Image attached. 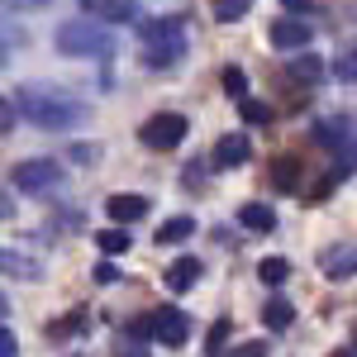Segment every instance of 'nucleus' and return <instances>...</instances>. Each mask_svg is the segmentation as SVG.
<instances>
[{
  "mask_svg": "<svg viewBox=\"0 0 357 357\" xmlns=\"http://www.w3.org/2000/svg\"><path fill=\"white\" fill-rule=\"evenodd\" d=\"M0 276H20V281H43V262L29 252H10L0 248Z\"/></svg>",
  "mask_w": 357,
  "mask_h": 357,
  "instance_id": "9d476101",
  "label": "nucleus"
},
{
  "mask_svg": "<svg viewBox=\"0 0 357 357\" xmlns=\"http://www.w3.org/2000/svg\"><path fill=\"white\" fill-rule=\"evenodd\" d=\"M224 91H229V96H234V100H238V105H243L248 77H243V72H238V67H224Z\"/></svg>",
  "mask_w": 357,
  "mask_h": 357,
  "instance_id": "a878e982",
  "label": "nucleus"
},
{
  "mask_svg": "<svg viewBox=\"0 0 357 357\" xmlns=\"http://www.w3.org/2000/svg\"><path fill=\"white\" fill-rule=\"evenodd\" d=\"M186 57V24L176 15L162 20H143L138 24V62L143 67H172Z\"/></svg>",
  "mask_w": 357,
  "mask_h": 357,
  "instance_id": "f03ea898",
  "label": "nucleus"
},
{
  "mask_svg": "<svg viewBox=\"0 0 357 357\" xmlns=\"http://www.w3.org/2000/svg\"><path fill=\"white\" fill-rule=\"evenodd\" d=\"M333 162H338V167H333V172H329L333 181H343V176H353V172H357V134L348 138V143H343L338 153H333Z\"/></svg>",
  "mask_w": 357,
  "mask_h": 357,
  "instance_id": "6ab92c4d",
  "label": "nucleus"
},
{
  "mask_svg": "<svg viewBox=\"0 0 357 357\" xmlns=\"http://www.w3.org/2000/svg\"><path fill=\"white\" fill-rule=\"evenodd\" d=\"M10 129H15V110L0 100V134H10Z\"/></svg>",
  "mask_w": 357,
  "mask_h": 357,
  "instance_id": "7c9ffc66",
  "label": "nucleus"
},
{
  "mask_svg": "<svg viewBox=\"0 0 357 357\" xmlns=\"http://www.w3.org/2000/svg\"><path fill=\"white\" fill-rule=\"evenodd\" d=\"M238 224L267 234V229H276V215H272V205H243V210H238Z\"/></svg>",
  "mask_w": 357,
  "mask_h": 357,
  "instance_id": "dca6fc26",
  "label": "nucleus"
},
{
  "mask_svg": "<svg viewBox=\"0 0 357 357\" xmlns=\"http://www.w3.org/2000/svg\"><path fill=\"white\" fill-rule=\"evenodd\" d=\"M10 215H15V200H10V191L0 186V220H10Z\"/></svg>",
  "mask_w": 357,
  "mask_h": 357,
  "instance_id": "2f4dec72",
  "label": "nucleus"
},
{
  "mask_svg": "<svg viewBox=\"0 0 357 357\" xmlns=\"http://www.w3.org/2000/svg\"><path fill=\"white\" fill-rule=\"evenodd\" d=\"M267 38H272V48H281V53H305L314 33H310V24H305V20H296V15H281V20H272Z\"/></svg>",
  "mask_w": 357,
  "mask_h": 357,
  "instance_id": "0eeeda50",
  "label": "nucleus"
},
{
  "mask_svg": "<svg viewBox=\"0 0 357 357\" xmlns=\"http://www.w3.org/2000/svg\"><path fill=\"white\" fill-rule=\"evenodd\" d=\"M0 357H20V338L5 329V324H0Z\"/></svg>",
  "mask_w": 357,
  "mask_h": 357,
  "instance_id": "c85d7f7f",
  "label": "nucleus"
},
{
  "mask_svg": "<svg viewBox=\"0 0 357 357\" xmlns=\"http://www.w3.org/2000/svg\"><path fill=\"white\" fill-rule=\"evenodd\" d=\"M238 114H243V124H267V119H272V105H262V100H243Z\"/></svg>",
  "mask_w": 357,
  "mask_h": 357,
  "instance_id": "393cba45",
  "label": "nucleus"
},
{
  "mask_svg": "<svg viewBox=\"0 0 357 357\" xmlns=\"http://www.w3.org/2000/svg\"><path fill=\"white\" fill-rule=\"evenodd\" d=\"M272 181L281 186V191H296V186H301V162H296V158H276Z\"/></svg>",
  "mask_w": 357,
  "mask_h": 357,
  "instance_id": "aec40b11",
  "label": "nucleus"
},
{
  "mask_svg": "<svg viewBox=\"0 0 357 357\" xmlns=\"http://www.w3.org/2000/svg\"><path fill=\"white\" fill-rule=\"evenodd\" d=\"M186 129H191V119L186 114H153L143 129H138V138H143V148H153V153H172V148H181V138H186Z\"/></svg>",
  "mask_w": 357,
  "mask_h": 357,
  "instance_id": "39448f33",
  "label": "nucleus"
},
{
  "mask_svg": "<svg viewBox=\"0 0 357 357\" xmlns=\"http://www.w3.org/2000/svg\"><path fill=\"white\" fill-rule=\"evenodd\" d=\"M210 158H215V167H243L252 158V143H248V134H224Z\"/></svg>",
  "mask_w": 357,
  "mask_h": 357,
  "instance_id": "f8f14e48",
  "label": "nucleus"
},
{
  "mask_svg": "<svg viewBox=\"0 0 357 357\" xmlns=\"http://www.w3.org/2000/svg\"><path fill=\"white\" fill-rule=\"evenodd\" d=\"M148 210H153V200H148V195H134V191H124V195H114V200H110V220H114V229H124V224L143 220Z\"/></svg>",
  "mask_w": 357,
  "mask_h": 357,
  "instance_id": "9b49d317",
  "label": "nucleus"
},
{
  "mask_svg": "<svg viewBox=\"0 0 357 357\" xmlns=\"http://www.w3.org/2000/svg\"><path fill=\"white\" fill-rule=\"evenodd\" d=\"M353 134H357V124L348 119V114H333V119H319V124H314V138H319V143H329L333 153H338Z\"/></svg>",
  "mask_w": 357,
  "mask_h": 357,
  "instance_id": "ddd939ff",
  "label": "nucleus"
},
{
  "mask_svg": "<svg viewBox=\"0 0 357 357\" xmlns=\"http://www.w3.org/2000/svg\"><path fill=\"white\" fill-rule=\"evenodd\" d=\"M191 234H195L191 215H172V220L158 224V238H153V243H181V238H191Z\"/></svg>",
  "mask_w": 357,
  "mask_h": 357,
  "instance_id": "2eb2a0df",
  "label": "nucleus"
},
{
  "mask_svg": "<svg viewBox=\"0 0 357 357\" xmlns=\"http://www.w3.org/2000/svg\"><path fill=\"white\" fill-rule=\"evenodd\" d=\"M262 319H267V329H291V319H296V310H291V305L281 301V296H272V301H267V310H262Z\"/></svg>",
  "mask_w": 357,
  "mask_h": 357,
  "instance_id": "a211bd4d",
  "label": "nucleus"
},
{
  "mask_svg": "<svg viewBox=\"0 0 357 357\" xmlns=\"http://www.w3.org/2000/svg\"><path fill=\"white\" fill-rule=\"evenodd\" d=\"M224 343H229V319H220L215 329H210V338H205V348H210V357L224 353Z\"/></svg>",
  "mask_w": 357,
  "mask_h": 357,
  "instance_id": "bb28decb",
  "label": "nucleus"
},
{
  "mask_svg": "<svg viewBox=\"0 0 357 357\" xmlns=\"http://www.w3.org/2000/svg\"><path fill=\"white\" fill-rule=\"evenodd\" d=\"M62 181H67V172L53 158H29V162L15 167V186L29 195H53V191H62Z\"/></svg>",
  "mask_w": 357,
  "mask_h": 357,
  "instance_id": "20e7f679",
  "label": "nucleus"
},
{
  "mask_svg": "<svg viewBox=\"0 0 357 357\" xmlns=\"http://www.w3.org/2000/svg\"><path fill=\"white\" fill-rule=\"evenodd\" d=\"M286 10H291V15H296V20H305V15H314V10H319V5H310V0H286Z\"/></svg>",
  "mask_w": 357,
  "mask_h": 357,
  "instance_id": "c756f323",
  "label": "nucleus"
},
{
  "mask_svg": "<svg viewBox=\"0 0 357 357\" xmlns=\"http://www.w3.org/2000/svg\"><path fill=\"white\" fill-rule=\"evenodd\" d=\"M195 276H200V257H176L172 267H167V291H191L195 286Z\"/></svg>",
  "mask_w": 357,
  "mask_h": 357,
  "instance_id": "4468645a",
  "label": "nucleus"
},
{
  "mask_svg": "<svg viewBox=\"0 0 357 357\" xmlns=\"http://www.w3.org/2000/svg\"><path fill=\"white\" fill-rule=\"evenodd\" d=\"M86 20H96V24H134L138 20V0H86L82 5Z\"/></svg>",
  "mask_w": 357,
  "mask_h": 357,
  "instance_id": "6e6552de",
  "label": "nucleus"
},
{
  "mask_svg": "<svg viewBox=\"0 0 357 357\" xmlns=\"http://www.w3.org/2000/svg\"><path fill=\"white\" fill-rule=\"evenodd\" d=\"M148 333H153L162 348H181V343L191 338V319H186L181 310H153V314H148Z\"/></svg>",
  "mask_w": 357,
  "mask_h": 357,
  "instance_id": "423d86ee",
  "label": "nucleus"
},
{
  "mask_svg": "<svg viewBox=\"0 0 357 357\" xmlns=\"http://www.w3.org/2000/svg\"><path fill=\"white\" fill-rule=\"evenodd\" d=\"M96 281H100V286H114V281H119V267H114V262H105V257H100V262H96Z\"/></svg>",
  "mask_w": 357,
  "mask_h": 357,
  "instance_id": "cd10ccee",
  "label": "nucleus"
},
{
  "mask_svg": "<svg viewBox=\"0 0 357 357\" xmlns=\"http://www.w3.org/2000/svg\"><path fill=\"white\" fill-rule=\"evenodd\" d=\"M0 314H10V301H5V291H0Z\"/></svg>",
  "mask_w": 357,
  "mask_h": 357,
  "instance_id": "72a5a7b5",
  "label": "nucleus"
},
{
  "mask_svg": "<svg viewBox=\"0 0 357 357\" xmlns=\"http://www.w3.org/2000/svg\"><path fill=\"white\" fill-rule=\"evenodd\" d=\"M96 243H100V252H124V248H129V234H124V229H100V238H96Z\"/></svg>",
  "mask_w": 357,
  "mask_h": 357,
  "instance_id": "b1692460",
  "label": "nucleus"
},
{
  "mask_svg": "<svg viewBox=\"0 0 357 357\" xmlns=\"http://www.w3.org/2000/svg\"><path fill=\"white\" fill-rule=\"evenodd\" d=\"M319 77H324V62H319V57L301 53L296 62H291V82H301V86H314Z\"/></svg>",
  "mask_w": 357,
  "mask_h": 357,
  "instance_id": "f3484780",
  "label": "nucleus"
},
{
  "mask_svg": "<svg viewBox=\"0 0 357 357\" xmlns=\"http://www.w3.org/2000/svg\"><path fill=\"white\" fill-rule=\"evenodd\" d=\"M5 62H10V48H5V38H0V67H5Z\"/></svg>",
  "mask_w": 357,
  "mask_h": 357,
  "instance_id": "473e14b6",
  "label": "nucleus"
},
{
  "mask_svg": "<svg viewBox=\"0 0 357 357\" xmlns=\"http://www.w3.org/2000/svg\"><path fill=\"white\" fill-rule=\"evenodd\" d=\"M248 10H252L248 0H220V5H215V20H220V24H234V20H243Z\"/></svg>",
  "mask_w": 357,
  "mask_h": 357,
  "instance_id": "5701e85b",
  "label": "nucleus"
},
{
  "mask_svg": "<svg viewBox=\"0 0 357 357\" xmlns=\"http://www.w3.org/2000/svg\"><path fill=\"white\" fill-rule=\"evenodd\" d=\"M57 53L62 57H105L110 62L114 53V38L105 24H96V20H67V24H57Z\"/></svg>",
  "mask_w": 357,
  "mask_h": 357,
  "instance_id": "7ed1b4c3",
  "label": "nucleus"
},
{
  "mask_svg": "<svg viewBox=\"0 0 357 357\" xmlns=\"http://www.w3.org/2000/svg\"><path fill=\"white\" fill-rule=\"evenodd\" d=\"M257 276H262L267 286H281V281L291 276V262H286V257H262V262H257Z\"/></svg>",
  "mask_w": 357,
  "mask_h": 357,
  "instance_id": "412c9836",
  "label": "nucleus"
},
{
  "mask_svg": "<svg viewBox=\"0 0 357 357\" xmlns=\"http://www.w3.org/2000/svg\"><path fill=\"white\" fill-rule=\"evenodd\" d=\"M333 77L348 82V86H357V48H348V53L333 57Z\"/></svg>",
  "mask_w": 357,
  "mask_h": 357,
  "instance_id": "4be33fe9",
  "label": "nucleus"
},
{
  "mask_svg": "<svg viewBox=\"0 0 357 357\" xmlns=\"http://www.w3.org/2000/svg\"><path fill=\"white\" fill-rule=\"evenodd\" d=\"M319 272L329 276V281H348V276L357 272V248L353 243L324 248V252H319Z\"/></svg>",
  "mask_w": 357,
  "mask_h": 357,
  "instance_id": "1a4fd4ad",
  "label": "nucleus"
},
{
  "mask_svg": "<svg viewBox=\"0 0 357 357\" xmlns=\"http://www.w3.org/2000/svg\"><path fill=\"white\" fill-rule=\"evenodd\" d=\"M15 100L33 129H72L86 119V100H77L72 91H62L53 82H24Z\"/></svg>",
  "mask_w": 357,
  "mask_h": 357,
  "instance_id": "f257e3e1",
  "label": "nucleus"
},
{
  "mask_svg": "<svg viewBox=\"0 0 357 357\" xmlns=\"http://www.w3.org/2000/svg\"><path fill=\"white\" fill-rule=\"evenodd\" d=\"M338 357H353V353H338Z\"/></svg>",
  "mask_w": 357,
  "mask_h": 357,
  "instance_id": "f704fd0d",
  "label": "nucleus"
}]
</instances>
